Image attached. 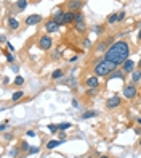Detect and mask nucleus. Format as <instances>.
<instances>
[{
  "label": "nucleus",
  "mask_w": 141,
  "mask_h": 158,
  "mask_svg": "<svg viewBox=\"0 0 141 158\" xmlns=\"http://www.w3.org/2000/svg\"><path fill=\"white\" fill-rule=\"evenodd\" d=\"M28 136H29V137H35L37 134H35L34 131H28Z\"/></svg>",
  "instance_id": "f704fd0d"
},
{
  "label": "nucleus",
  "mask_w": 141,
  "mask_h": 158,
  "mask_svg": "<svg viewBox=\"0 0 141 158\" xmlns=\"http://www.w3.org/2000/svg\"><path fill=\"white\" fill-rule=\"evenodd\" d=\"M14 84H16V86H23V84H24V77H23V76H16V77H14Z\"/></svg>",
  "instance_id": "5701e85b"
},
{
  "label": "nucleus",
  "mask_w": 141,
  "mask_h": 158,
  "mask_svg": "<svg viewBox=\"0 0 141 158\" xmlns=\"http://www.w3.org/2000/svg\"><path fill=\"white\" fill-rule=\"evenodd\" d=\"M29 148H31V145H29L28 142H23V145H21V150H28V152H29Z\"/></svg>",
  "instance_id": "bb28decb"
},
{
  "label": "nucleus",
  "mask_w": 141,
  "mask_h": 158,
  "mask_svg": "<svg viewBox=\"0 0 141 158\" xmlns=\"http://www.w3.org/2000/svg\"><path fill=\"white\" fill-rule=\"evenodd\" d=\"M95 31H96V34H100V32H103V26H96V29H95Z\"/></svg>",
  "instance_id": "2f4dec72"
},
{
  "label": "nucleus",
  "mask_w": 141,
  "mask_h": 158,
  "mask_svg": "<svg viewBox=\"0 0 141 158\" xmlns=\"http://www.w3.org/2000/svg\"><path fill=\"white\" fill-rule=\"evenodd\" d=\"M72 106H74V108H79V102H77L76 98L72 100Z\"/></svg>",
  "instance_id": "72a5a7b5"
},
{
  "label": "nucleus",
  "mask_w": 141,
  "mask_h": 158,
  "mask_svg": "<svg viewBox=\"0 0 141 158\" xmlns=\"http://www.w3.org/2000/svg\"><path fill=\"white\" fill-rule=\"evenodd\" d=\"M119 15V21H124L125 19V11H120V13H117Z\"/></svg>",
  "instance_id": "c85d7f7f"
},
{
  "label": "nucleus",
  "mask_w": 141,
  "mask_h": 158,
  "mask_svg": "<svg viewBox=\"0 0 141 158\" xmlns=\"http://www.w3.org/2000/svg\"><path fill=\"white\" fill-rule=\"evenodd\" d=\"M76 29L77 32H85L87 31V24H85V16H83V13H80V11H77L76 13Z\"/></svg>",
  "instance_id": "7ed1b4c3"
},
{
  "label": "nucleus",
  "mask_w": 141,
  "mask_h": 158,
  "mask_svg": "<svg viewBox=\"0 0 141 158\" xmlns=\"http://www.w3.org/2000/svg\"><path fill=\"white\" fill-rule=\"evenodd\" d=\"M120 105V97L119 95H114V97H111V98H107V102H106V106L107 108H117V106Z\"/></svg>",
  "instance_id": "0eeeda50"
},
{
  "label": "nucleus",
  "mask_w": 141,
  "mask_h": 158,
  "mask_svg": "<svg viewBox=\"0 0 141 158\" xmlns=\"http://www.w3.org/2000/svg\"><path fill=\"white\" fill-rule=\"evenodd\" d=\"M140 81H141V71L135 70L133 73H131V82H133V84H138Z\"/></svg>",
  "instance_id": "2eb2a0df"
},
{
  "label": "nucleus",
  "mask_w": 141,
  "mask_h": 158,
  "mask_svg": "<svg viewBox=\"0 0 141 158\" xmlns=\"http://www.w3.org/2000/svg\"><path fill=\"white\" fill-rule=\"evenodd\" d=\"M58 126H59V131H66L71 127V123H61V124H58Z\"/></svg>",
  "instance_id": "393cba45"
},
{
  "label": "nucleus",
  "mask_w": 141,
  "mask_h": 158,
  "mask_svg": "<svg viewBox=\"0 0 141 158\" xmlns=\"http://www.w3.org/2000/svg\"><path fill=\"white\" fill-rule=\"evenodd\" d=\"M7 58H8V61H14V56L11 53H7Z\"/></svg>",
  "instance_id": "c756f323"
},
{
  "label": "nucleus",
  "mask_w": 141,
  "mask_h": 158,
  "mask_svg": "<svg viewBox=\"0 0 141 158\" xmlns=\"http://www.w3.org/2000/svg\"><path fill=\"white\" fill-rule=\"evenodd\" d=\"M128 55H130V45L124 40H119V42L109 45V49L106 50L104 60L112 61L116 65H124L128 60Z\"/></svg>",
  "instance_id": "f257e3e1"
},
{
  "label": "nucleus",
  "mask_w": 141,
  "mask_h": 158,
  "mask_svg": "<svg viewBox=\"0 0 141 158\" xmlns=\"http://www.w3.org/2000/svg\"><path fill=\"white\" fill-rule=\"evenodd\" d=\"M16 153H18V148H13V150L10 152V155H11V157H14V155H16Z\"/></svg>",
  "instance_id": "c9c22d12"
},
{
  "label": "nucleus",
  "mask_w": 141,
  "mask_h": 158,
  "mask_svg": "<svg viewBox=\"0 0 141 158\" xmlns=\"http://www.w3.org/2000/svg\"><path fill=\"white\" fill-rule=\"evenodd\" d=\"M39 152H40V148H39V147H31V148H29V153H39Z\"/></svg>",
  "instance_id": "a878e982"
},
{
  "label": "nucleus",
  "mask_w": 141,
  "mask_h": 158,
  "mask_svg": "<svg viewBox=\"0 0 141 158\" xmlns=\"http://www.w3.org/2000/svg\"><path fill=\"white\" fill-rule=\"evenodd\" d=\"M82 5H83L82 0H71L67 3V7H69V11H80Z\"/></svg>",
  "instance_id": "9d476101"
},
{
  "label": "nucleus",
  "mask_w": 141,
  "mask_h": 158,
  "mask_svg": "<svg viewBox=\"0 0 141 158\" xmlns=\"http://www.w3.org/2000/svg\"><path fill=\"white\" fill-rule=\"evenodd\" d=\"M85 84H87V87H90V89H96L98 86H100V79H98V76H90V77H87Z\"/></svg>",
  "instance_id": "1a4fd4ad"
},
{
  "label": "nucleus",
  "mask_w": 141,
  "mask_h": 158,
  "mask_svg": "<svg viewBox=\"0 0 141 158\" xmlns=\"http://www.w3.org/2000/svg\"><path fill=\"white\" fill-rule=\"evenodd\" d=\"M122 71H124V73H133L135 71V63L131 60H127L124 63V66H122Z\"/></svg>",
  "instance_id": "f8f14e48"
},
{
  "label": "nucleus",
  "mask_w": 141,
  "mask_h": 158,
  "mask_svg": "<svg viewBox=\"0 0 141 158\" xmlns=\"http://www.w3.org/2000/svg\"><path fill=\"white\" fill-rule=\"evenodd\" d=\"M76 13H77V11H66V16H64V23H66V24L76 21Z\"/></svg>",
  "instance_id": "ddd939ff"
},
{
  "label": "nucleus",
  "mask_w": 141,
  "mask_h": 158,
  "mask_svg": "<svg viewBox=\"0 0 141 158\" xmlns=\"http://www.w3.org/2000/svg\"><path fill=\"white\" fill-rule=\"evenodd\" d=\"M59 28V24L55 21V19H48V21L45 23V31L48 32V34H52V32H56Z\"/></svg>",
  "instance_id": "423d86ee"
},
{
  "label": "nucleus",
  "mask_w": 141,
  "mask_h": 158,
  "mask_svg": "<svg viewBox=\"0 0 141 158\" xmlns=\"http://www.w3.org/2000/svg\"><path fill=\"white\" fill-rule=\"evenodd\" d=\"M59 77H63V70H55L52 74V79H59Z\"/></svg>",
  "instance_id": "4be33fe9"
},
{
  "label": "nucleus",
  "mask_w": 141,
  "mask_h": 158,
  "mask_svg": "<svg viewBox=\"0 0 141 158\" xmlns=\"http://www.w3.org/2000/svg\"><path fill=\"white\" fill-rule=\"evenodd\" d=\"M119 65L112 63V61H107V60H103V61H98L95 66H93V71H95V76L98 77H103V76H109L111 73L117 70Z\"/></svg>",
  "instance_id": "f03ea898"
},
{
  "label": "nucleus",
  "mask_w": 141,
  "mask_h": 158,
  "mask_svg": "<svg viewBox=\"0 0 141 158\" xmlns=\"http://www.w3.org/2000/svg\"><path fill=\"white\" fill-rule=\"evenodd\" d=\"M23 97H24V92H23V90H16L13 95H11V100H13V102H18V100L23 98Z\"/></svg>",
  "instance_id": "dca6fc26"
},
{
  "label": "nucleus",
  "mask_w": 141,
  "mask_h": 158,
  "mask_svg": "<svg viewBox=\"0 0 141 158\" xmlns=\"http://www.w3.org/2000/svg\"><path fill=\"white\" fill-rule=\"evenodd\" d=\"M42 21V16L40 15H31V16H28L26 18V26H35V24H39V23Z\"/></svg>",
  "instance_id": "6e6552de"
},
{
  "label": "nucleus",
  "mask_w": 141,
  "mask_h": 158,
  "mask_svg": "<svg viewBox=\"0 0 141 158\" xmlns=\"http://www.w3.org/2000/svg\"><path fill=\"white\" fill-rule=\"evenodd\" d=\"M5 129H7V123H2V124H0V131H2V132H3Z\"/></svg>",
  "instance_id": "7c9ffc66"
},
{
  "label": "nucleus",
  "mask_w": 141,
  "mask_h": 158,
  "mask_svg": "<svg viewBox=\"0 0 141 158\" xmlns=\"http://www.w3.org/2000/svg\"><path fill=\"white\" fill-rule=\"evenodd\" d=\"M100 113L98 111H85L82 115V120H88V118H93V116H98Z\"/></svg>",
  "instance_id": "6ab92c4d"
},
{
  "label": "nucleus",
  "mask_w": 141,
  "mask_h": 158,
  "mask_svg": "<svg viewBox=\"0 0 141 158\" xmlns=\"http://www.w3.org/2000/svg\"><path fill=\"white\" fill-rule=\"evenodd\" d=\"M48 131H50V132H58L59 126H58V124H48Z\"/></svg>",
  "instance_id": "b1692460"
},
{
  "label": "nucleus",
  "mask_w": 141,
  "mask_h": 158,
  "mask_svg": "<svg viewBox=\"0 0 141 158\" xmlns=\"http://www.w3.org/2000/svg\"><path fill=\"white\" fill-rule=\"evenodd\" d=\"M59 141H61V142L66 141V132H64V131H59Z\"/></svg>",
  "instance_id": "cd10ccee"
},
{
  "label": "nucleus",
  "mask_w": 141,
  "mask_h": 158,
  "mask_svg": "<svg viewBox=\"0 0 141 158\" xmlns=\"http://www.w3.org/2000/svg\"><path fill=\"white\" fill-rule=\"evenodd\" d=\"M7 47H8V50H10V52H13V50H14V47L11 45V44H7Z\"/></svg>",
  "instance_id": "4c0bfd02"
},
{
  "label": "nucleus",
  "mask_w": 141,
  "mask_h": 158,
  "mask_svg": "<svg viewBox=\"0 0 141 158\" xmlns=\"http://www.w3.org/2000/svg\"><path fill=\"white\" fill-rule=\"evenodd\" d=\"M109 79H125V73L124 71H114V73L109 74Z\"/></svg>",
  "instance_id": "4468645a"
},
{
  "label": "nucleus",
  "mask_w": 141,
  "mask_h": 158,
  "mask_svg": "<svg viewBox=\"0 0 141 158\" xmlns=\"http://www.w3.org/2000/svg\"><path fill=\"white\" fill-rule=\"evenodd\" d=\"M59 144H63V142L61 141H50L48 144H47V148H48V150H52V148H56Z\"/></svg>",
  "instance_id": "aec40b11"
},
{
  "label": "nucleus",
  "mask_w": 141,
  "mask_h": 158,
  "mask_svg": "<svg viewBox=\"0 0 141 158\" xmlns=\"http://www.w3.org/2000/svg\"><path fill=\"white\" fill-rule=\"evenodd\" d=\"M98 158H109V157H106V155H101V157H98Z\"/></svg>",
  "instance_id": "ea45409f"
},
{
  "label": "nucleus",
  "mask_w": 141,
  "mask_h": 158,
  "mask_svg": "<svg viewBox=\"0 0 141 158\" xmlns=\"http://www.w3.org/2000/svg\"><path fill=\"white\" fill-rule=\"evenodd\" d=\"M138 123H140V124H141V118H138Z\"/></svg>",
  "instance_id": "a19ab883"
},
{
  "label": "nucleus",
  "mask_w": 141,
  "mask_h": 158,
  "mask_svg": "<svg viewBox=\"0 0 141 158\" xmlns=\"http://www.w3.org/2000/svg\"><path fill=\"white\" fill-rule=\"evenodd\" d=\"M140 147H141V139H140Z\"/></svg>",
  "instance_id": "79ce46f5"
},
{
  "label": "nucleus",
  "mask_w": 141,
  "mask_h": 158,
  "mask_svg": "<svg viewBox=\"0 0 141 158\" xmlns=\"http://www.w3.org/2000/svg\"><path fill=\"white\" fill-rule=\"evenodd\" d=\"M64 16H66V11H56L55 16H53V19H55L59 26H63V24H66L64 23Z\"/></svg>",
  "instance_id": "9b49d317"
},
{
  "label": "nucleus",
  "mask_w": 141,
  "mask_h": 158,
  "mask_svg": "<svg viewBox=\"0 0 141 158\" xmlns=\"http://www.w3.org/2000/svg\"><path fill=\"white\" fill-rule=\"evenodd\" d=\"M96 92H98L96 89H90V90H88V94H90V95H96Z\"/></svg>",
  "instance_id": "473e14b6"
},
{
  "label": "nucleus",
  "mask_w": 141,
  "mask_h": 158,
  "mask_svg": "<svg viewBox=\"0 0 141 158\" xmlns=\"http://www.w3.org/2000/svg\"><path fill=\"white\" fill-rule=\"evenodd\" d=\"M5 139H7V141H10V139H13V134H5Z\"/></svg>",
  "instance_id": "e433bc0d"
},
{
  "label": "nucleus",
  "mask_w": 141,
  "mask_h": 158,
  "mask_svg": "<svg viewBox=\"0 0 141 158\" xmlns=\"http://www.w3.org/2000/svg\"><path fill=\"white\" fill-rule=\"evenodd\" d=\"M136 94H138V90H136V86H135L133 82H131V84H127L124 87V95H125V98H128V100L135 98Z\"/></svg>",
  "instance_id": "39448f33"
},
{
  "label": "nucleus",
  "mask_w": 141,
  "mask_h": 158,
  "mask_svg": "<svg viewBox=\"0 0 141 158\" xmlns=\"http://www.w3.org/2000/svg\"><path fill=\"white\" fill-rule=\"evenodd\" d=\"M138 40H141V29L138 31Z\"/></svg>",
  "instance_id": "58836bf2"
},
{
  "label": "nucleus",
  "mask_w": 141,
  "mask_h": 158,
  "mask_svg": "<svg viewBox=\"0 0 141 158\" xmlns=\"http://www.w3.org/2000/svg\"><path fill=\"white\" fill-rule=\"evenodd\" d=\"M16 7H18V10H19V11L26 10V7H28V0H18Z\"/></svg>",
  "instance_id": "f3484780"
},
{
  "label": "nucleus",
  "mask_w": 141,
  "mask_h": 158,
  "mask_svg": "<svg viewBox=\"0 0 141 158\" xmlns=\"http://www.w3.org/2000/svg\"><path fill=\"white\" fill-rule=\"evenodd\" d=\"M8 26H10L11 29H18L19 28V23H18L14 18H10V19H8Z\"/></svg>",
  "instance_id": "412c9836"
},
{
  "label": "nucleus",
  "mask_w": 141,
  "mask_h": 158,
  "mask_svg": "<svg viewBox=\"0 0 141 158\" xmlns=\"http://www.w3.org/2000/svg\"><path fill=\"white\" fill-rule=\"evenodd\" d=\"M117 21H119V15L117 13H112L107 16V23H109V24H114V23H117Z\"/></svg>",
  "instance_id": "a211bd4d"
},
{
  "label": "nucleus",
  "mask_w": 141,
  "mask_h": 158,
  "mask_svg": "<svg viewBox=\"0 0 141 158\" xmlns=\"http://www.w3.org/2000/svg\"><path fill=\"white\" fill-rule=\"evenodd\" d=\"M140 68H141V60H140Z\"/></svg>",
  "instance_id": "37998d69"
},
{
  "label": "nucleus",
  "mask_w": 141,
  "mask_h": 158,
  "mask_svg": "<svg viewBox=\"0 0 141 158\" xmlns=\"http://www.w3.org/2000/svg\"><path fill=\"white\" fill-rule=\"evenodd\" d=\"M52 47H53V39L50 37V34L42 35V37L39 39V49H42V50H50Z\"/></svg>",
  "instance_id": "20e7f679"
}]
</instances>
